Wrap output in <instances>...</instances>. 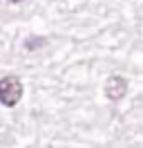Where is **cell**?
<instances>
[{
    "label": "cell",
    "instance_id": "6da1fadb",
    "mask_svg": "<svg viewBox=\"0 0 143 148\" xmlns=\"http://www.w3.org/2000/svg\"><path fill=\"white\" fill-rule=\"evenodd\" d=\"M22 99V83L18 76H5L0 79V103L14 108L18 101Z\"/></svg>",
    "mask_w": 143,
    "mask_h": 148
},
{
    "label": "cell",
    "instance_id": "7a4b0ae2",
    "mask_svg": "<svg viewBox=\"0 0 143 148\" xmlns=\"http://www.w3.org/2000/svg\"><path fill=\"white\" fill-rule=\"evenodd\" d=\"M125 92H127V81H125L123 76L112 74V76L105 81V97L110 99V101H118V99H123Z\"/></svg>",
    "mask_w": 143,
    "mask_h": 148
},
{
    "label": "cell",
    "instance_id": "3957f363",
    "mask_svg": "<svg viewBox=\"0 0 143 148\" xmlns=\"http://www.w3.org/2000/svg\"><path fill=\"white\" fill-rule=\"evenodd\" d=\"M43 43H45V38H34V36H31V38H27L25 47H27V49H38Z\"/></svg>",
    "mask_w": 143,
    "mask_h": 148
},
{
    "label": "cell",
    "instance_id": "277c9868",
    "mask_svg": "<svg viewBox=\"0 0 143 148\" xmlns=\"http://www.w3.org/2000/svg\"><path fill=\"white\" fill-rule=\"evenodd\" d=\"M11 2H22V0H11Z\"/></svg>",
    "mask_w": 143,
    "mask_h": 148
}]
</instances>
